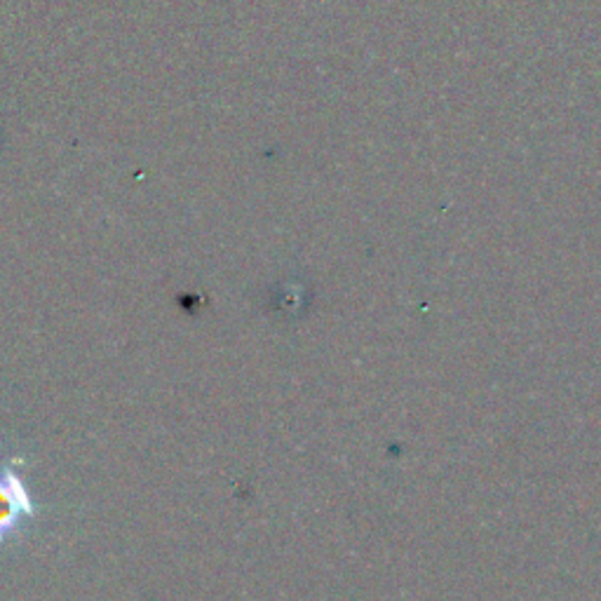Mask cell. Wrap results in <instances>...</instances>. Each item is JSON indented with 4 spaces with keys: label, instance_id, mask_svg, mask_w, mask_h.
I'll return each mask as SVG.
<instances>
[{
    "label": "cell",
    "instance_id": "obj_1",
    "mask_svg": "<svg viewBox=\"0 0 601 601\" xmlns=\"http://www.w3.org/2000/svg\"><path fill=\"white\" fill-rule=\"evenodd\" d=\"M36 506L31 500L24 482L12 467H0V543L20 529L24 519L34 517Z\"/></svg>",
    "mask_w": 601,
    "mask_h": 601
}]
</instances>
